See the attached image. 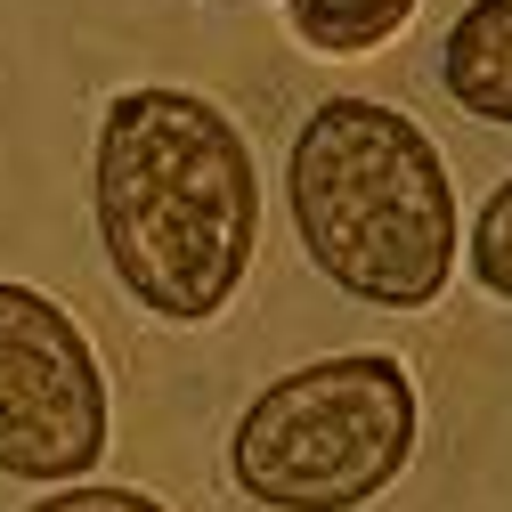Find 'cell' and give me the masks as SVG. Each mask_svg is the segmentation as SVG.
Listing matches in <instances>:
<instances>
[{"mask_svg": "<svg viewBox=\"0 0 512 512\" xmlns=\"http://www.w3.org/2000/svg\"><path fill=\"white\" fill-rule=\"evenodd\" d=\"M90 220L139 309L163 326L220 317L261 244V171L236 114L171 82L122 90L90 139Z\"/></svg>", "mask_w": 512, "mask_h": 512, "instance_id": "cell-1", "label": "cell"}, {"mask_svg": "<svg viewBox=\"0 0 512 512\" xmlns=\"http://www.w3.org/2000/svg\"><path fill=\"white\" fill-rule=\"evenodd\" d=\"M293 236L317 277L358 309H431L456 269V179L415 114L382 98H326L285 155Z\"/></svg>", "mask_w": 512, "mask_h": 512, "instance_id": "cell-2", "label": "cell"}, {"mask_svg": "<svg viewBox=\"0 0 512 512\" xmlns=\"http://www.w3.org/2000/svg\"><path fill=\"white\" fill-rule=\"evenodd\" d=\"M415 374L391 350L309 358L252 391L228 439V472L269 512H358L415 464Z\"/></svg>", "mask_w": 512, "mask_h": 512, "instance_id": "cell-3", "label": "cell"}, {"mask_svg": "<svg viewBox=\"0 0 512 512\" xmlns=\"http://www.w3.org/2000/svg\"><path fill=\"white\" fill-rule=\"evenodd\" d=\"M106 456V374L66 301L0 277V472L74 488Z\"/></svg>", "mask_w": 512, "mask_h": 512, "instance_id": "cell-4", "label": "cell"}, {"mask_svg": "<svg viewBox=\"0 0 512 512\" xmlns=\"http://www.w3.org/2000/svg\"><path fill=\"white\" fill-rule=\"evenodd\" d=\"M439 82H447V98L464 114L512 122V0H472V9L447 25Z\"/></svg>", "mask_w": 512, "mask_h": 512, "instance_id": "cell-5", "label": "cell"}, {"mask_svg": "<svg viewBox=\"0 0 512 512\" xmlns=\"http://www.w3.org/2000/svg\"><path fill=\"white\" fill-rule=\"evenodd\" d=\"M415 9L423 0H285L301 49H317V57H366V49L391 41Z\"/></svg>", "mask_w": 512, "mask_h": 512, "instance_id": "cell-6", "label": "cell"}, {"mask_svg": "<svg viewBox=\"0 0 512 512\" xmlns=\"http://www.w3.org/2000/svg\"><path fill=\"white\" fill-rule=\"evenodd\" d=\"M472 277L512 301V179H496V196L480 204V228H472Z\"/></svg>", "mask_w": 512, "mask_h": 512, "instance_id": "cell-7", "label": "cell"}, {"mask_svg": "<svg viewBox=\"0 0 512 512\" xmlns=\"http://www.w3.org/2000/svg\"><path fill=\"white\" fill-rule=\"evenodd\" d=\"M25 512H171V504H155L147 488H114V480H74V488H49L41 504H25Z\"/></svg>", "mask_w": 512, "mask_h": 512, "instance_id": "cell-8", "label": "cell"}]
</instances>
